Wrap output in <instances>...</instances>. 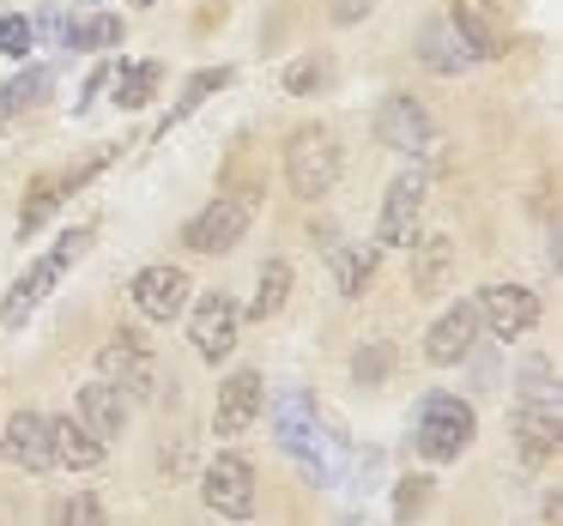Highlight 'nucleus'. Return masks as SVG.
I'll return each instance as SVG.
<instances>
[{"label": "nucleus", "instance_id": "obj_32", "mask_svg": "<svg viewBox=\"0 0 563 526\" xmlns=\"http://www.w3.org/2000/svg\"><path fill=\"white\" fill-rule=\"evenodd\" d=\"M388 363H394V351H388V345H369V351H357V357H352L357 388H376V381L388 376Z\"/></svg>", "mask_w": 563, "mask_h": 526}, {"label": "nucleus", "instance_id": "obj_13", "mask_svg": "<svg viewBox=\"0 0 563 526\" xmlns=\"http://www.w3.org/2000/svg\"><path fill=\"white\" fill-rule=\"evenodd\" d=\"M473 345H478V309H473V303L442 309V315H437V327L424 333V357H430L437 369L466 363V357H473Z\"/></svg>", "mask_w": 563, "mask_h": 526}, {"label": "nucleus", "instance_id": "obj_4", "mask_svg": "<svg viewBox=\"0 0 563 526\" xmlns=\"http://www.w3.org/2000/svg\"><path fill=\"white\" fill-rule=\"evenodd\" d=\"M249 219H255V206H249L243 194H219L212 206H200L195 219L183 224V243L195 248V255H231L249 236Z\"/></svg>", "mask_w": 563, "mask_h": 526}, {"label": "nucleus", "instance_id": "obj_3", "mask_svg": "<svg viewBox=\"0 0 563 526\" xmlns=\"http://www.w3.org/2000/svg\"><path fill=\"white\" fill-rule=\"evenodd\" d=\"M86 243H91V231H67L62 243H55L49 255H43L37 267H31L25 279H19L13 291H7V309H0V321H7V327H25V321H31V309H37L43 296H49L55 284H62V272L74 267L79 255H86Z\"/></svg>", "mask_w": 563, "mask_h": 526}, {"label": "nucleus", "instance_id": "obj_14", "mask_svg": "<svg viewBox=\"0 0 563 526\" xmlns=\"http://www.w3.org/2000/svg\"><path fill=\"white\" fill-rule=\"evenodd\" d=\"M261 412H267V388H261V376H255V369H236V376L219 388L212 429H219V436H243V429L255 424Z\"/></svg>", "mask_w": 563, "mask_h": 526}, {"label": "nucleus", "instance_id": "obj_2", "mask_svg": "<svg viewBox=\"0 0 563 526\" xmlns=\"http://www.w3.org/2000/svg\"><path fill=\"white\" fill-rule=\"evenodd\" d=\"M285 182H291L297 200L333 194V182H340V139L328 127H297L285 139Z\"/></svg>", "mask_w": 563, "mask_h": 526}, {"label": "nucleus", "instance_id": "obj_22", "mask_svg": "<svg viewBox=\"0 0 563 526\" xmlns=\"http://www.w3.org/2000/svg\"><path fill=\"white\" fill-rule=\"evenodd\" d=\"M333 279H340V291H345V296H364V284L376 279V243L333 248Z\"/></svg>", "mask_w": 563, "mask_h": 526}, {"label": "nucleus", "instance_id": "obj_24", "mask_svg": "<svg viewBox=\"0 0 563 526\" xmlns=\"http://www.w3.org/2000/svg\"><path fill=\"white\" fill-rule=\"evenodd\" d=\"M285 296H291V267L285 260H267L261 267V284H255V303H249V315L255 321H273L285 309Z\"/></svg>", "mask_w": 563, "mask_h": 526}, {"label": "nucleus", "instance_id": "obj_10", "mask_svg": "<svg viewBox=\"0 0 563 526\" xmlns=\"http://www.w3.org/2000/svg\"><path fill=\"white\" fill-rule=\"evenodd\" d=\"M376 139L388 152H406V158H418V152L430 146V115L418 98H406V91H388V98L376 103Z\"/></svg>", "mask_w": 563, "mask_h": 526}, {"label": "nucleus", "instance_id": "obj_15", "mask_svg": "<svg viewBox=\"0 0 563 526\" xmlns=\"http://www.w3.org/2000/svg\"><path fill=\"white\" fill-rule=\"evenodd\" d=\"M418 61L430 67V74H442V79H454V74H466V67L478 61L473 55V43L454 31V19L442 13V19H430L424 31H418Z\"/></svg>", "mask_w": 563, "mask_h": 526}, {"label": "nucleus", "instance_id": "obj_29", "mask_svg": "<svg viewBox=\"0 0 563 526\" xmlns=\"http://www.w3.org/2000/svg\"><path fill=\"white\" fill-rule=\"evenodd\" d=\"M424 508H430V478H400V490H394V526H412Z\"/></svg>", "mask_w": 563, "mask_h": 526}, {"label": "nucleus", "instance_id": "obj_8", "mask_svg": "<svg viewBox=\"0 0 563 526\" xmlns=\"http://www.w3.org/2000/svg\"><path fill=\"white\" fill-rule=\"evenodd\" d=\"M273 424H279V448L285 454H297V460H303V472L316 478V484H328V460H321V429H316V405L303 400V393H279V400H273Z\"/></svg>", "mask_w": 563, "mask_h": 526}, {"label": "nucleus", "instance_id": "obj_36", "mask_svg": "<svg viewBox=\"0 0 563 526\" xmlns=\"http://www.w3.org/2000/svg\"><path fill=\"white\" fill-rule=\"evenodd\" d=\"M140 7H152V0H140Z\"/></svg>", "mask_w": 563, "mask_h": 526}, {"label": "nucleus", "instance_id": "obj_19", "mask_svg": "<svg viewBox=\"0 0 563 526\" xmlns=\"http://www.w3.org/2000/svg\"><path fill=\"white\" fill-rule=\"evenodd\" d=\"M49 448H55V466L91 472V466H103V448H110V441H98L79 417H49Z\"/></svg>", "mask_w": 563, "mask_h": 526}, {"label": "nucleus", "instance_id": "obj_30", "mask_svg": "<svg viewBox=\"0 0 563 526\" xmlns=\"http://www.w3.org/2000/svg\"><path fill=\"white\" fill-rule=\"evenodd\" d=\"M55 526H103V502L79 490V496L55 502Z\"/></svg>", "mask_w": 563, "mask_h": 526}, {"label": "nucleus", "instance_id": "obj_25", "mask_svg": "<svg viewBox=\"0 0 563 526\" xmlns=\"http://www.w3.org/2000/svg\"><path fill=\"white\" fill-rule=\"evenodd\" d=\"M224 86H231V67H207V74H195V79L183 86V103H176V110L164 115V134H170L176 122H188V115H195L200 103L212 98V91H224Z\"/></svg>", "mask_w": 563, "mask_h": 526}, {"label": "nucleus", "instance_id": "obj_12", "mask_svg": "<svg viewBox=\"0 0 563 526\" xmlns=\"http://www.w3.org/2000/svg\"><path fill=\"white\" fill-rule=\"evenodd\" d=\"M0 454L13 466H25V472H49L55 466V448H49V417L43 412H13L7 424H0Z\"/></svg>", "mask_w": 563, "mask_h": 526}, {"label": "nucleus", "instance_id": "obj_9", "mask_svg": "<svg viewBox=\"0 0 563 526\" xmlns=\"http://www.w3.org/2000/svg\"><path fill=\"white\" fill-rule=\"evenodd\" d=\"M236 327H243V309H236L224 291H207V296L195 303V315H188V339H195V357H207V363L231 357V351H236Z\"/></svg>", "mask_w": 563, "mask_h": 526}, {"label": "nucleus", "instance_id": "obj_23", "mask_svg": "<svg viewBox=\"0 0 563 526\" xmlns=\"http://www.w3.org/2000/svg\"><path fill=\"white\" fill-rule=\"evenodd\" d=\"M158 79H164L158 61L122 67V74H115V103H122V110H146V103L158 98Z\"/></svg>", "mask_w": 563, "mask_h": 526}, {"label": "nucleus", "instance_id": "obj_35", "mask_svg": "<svg viewBox=\"0 0 563 526\" xmlns=\"http://www.w3.org/2000/svg\"><path fill=\"white\" fill-rule=\"evenodd\" d=\"M369 7H376V0H340V7H333V19H340V25H352V19L369 13Z\"/></svg>", "mask_w": 563, "mask_h": 526}, {"label": "nucleus", "instance_id": "obj_28", "mask_svg": "<svg viewBox=\"0 0 563 526\" xmlns=\"http://www.w3.org/2000/svg\"><path fill=\"white\" fill-rule=\"evenodd\" d=\"M31 49H37V25H31L25 13H0V55L25 61Z\"/></svg>", "mask_w": 563, "mask_h": 526}, {"label": "nucleus", "instance_id": "obj_20", "mask_svg": "<svg viewBox=\"0 0 563 526\" xmlns=\"http://www.w3.org/2000/svg\"><path fill=\"white\" fill-rule=\"evenodd\" d=\"M412 291L418 296H442L449 291V272H454V243L449 236H412Z\"/></svg>", "mask_w": 563, "mask_h": 526}, {"label": "nucleus", "instance_id": "obj_1", "mask_svg": "<svg viewBox=\"0 0 563 526\" xmlns=\"http://www.w3.org/2000/svg\"><path fill=\"white\" fill-rule=\"evenodd\" d=\"M478 436V412L461 400V393H424L418 405V424H412V448L424 454L430 466H449L473 448Z\"/></svg>", "mask_w": 563, "mask_h": 526}, {"label": "nucleus", "instance_id": "obj_16", "mask_svg": "<svg viewBox=\"0 0 563 526\" xmlns=\"http://www.w3.org/2000/svg\"><path fill=\"white\" fill-rule=\"evenodd\" d=\"M515 436H521L527 460H551V454H558V441H563L558 400H521V405H515Z\"/></svg>", "mask_w": 563, "mask_h": 526}, {"label": "nucleus", "instance_id": "obj_17", "mask_svg": "<svg viewBox=\"0 0 563 526\" xmlns=\"http://www.w3.org/2000/svg\"><path fill=\"white\" fill-rule=\"evenodd\" d=\"M449 19H454V31H461V37L473 43L478 61L503 55V43H509V31H503V19H497V7H490V0H454Z\"/></svg>", "mask_w": 563, "mask_h": 526}, {"label": "nucleus", "instance_id": "obj_21", "mask_svg": "<svg viewBox=\"0 0 563 526\" xmlns=\"http://www.w3.org/2000/svg\"><path fill=\"white\" fill-rule=\"evenodd\" d=\"M140 363H146V339H140L134 327H115V333H110V345L98 351V376H103V381H115V376L128 381Z\"/></svg>", "mask_w": 563, "mask_h": 526}, {"label": "nucleus", "instance_id": "obj_18", "mask_svg": "<svg viewBox=\"0 0 563 526\" xmlns=\"http://www.w3.org/2000/svg\"><path fill=\"white\" fill-rule=\"evenodd\" d=\"M79 424L91 429L98 441H110V436H122V424H128V400H122V388L115 381H91V388H79Z\"/></svg>", "mask_w": 563, "mask_h": 526}, {"label": "nucleus", "instance_id": "obj_26", "mask_svg": "<svg viewBox=\"0 0 563 526\" xmlns=\"http://www.w3.org/2000/svg\"><path fill=\"white\" fill-rule=\"evenodd\" d=\"M122 43V19L115 13H98L86 25H62V49H115Z\"/></svg>", "mask_w": 563, "mask_h": 526}, {"label": "nucleus", "instance_id": "obj_5", "mask_svg": "<svg viewBox=\"0 0 563 526\" xmlns=\"http://www.w3.org/2000/svg\"><path fill=\"white\" fill-rule=\"evenodd\" d=\"M200 496H207V508L219 514V521H249V514H255V466H249L243 454H219V460H207V472H200Z\"/></svg>", "mask_w": 563, "mask_h": 526}, {"label": "nucleus", "instance_id": "obj_6", "mask_svg": "<svg viewBox=\"0 0 563 526\" xmlns=\"http://www.w3.org/2000/svg\"><path fill=\"white\" fill-rule=\"evenodd\" d=\"M424 194H430V176L418 170H400L382 194V219H376V248H406L418 236V212H424Z\"/></svg>", "mask_w": 563, "mask_h": 526}, {"label": "nucleus", "instance_id": "obj_31", "mask_svg": "<svg viewBox=\"0 0 563 526\" xmlns=\"http://www.w3.org/2000/svg\"><path fill=\"white\" fill-rule=\"evenodd\" d=\"M55 200H62V188H55V182H37V188H31L25 212H19V236H31V231H37V224L55 212Z\"/></svg>", "mask_w": 563, "mask_h": 526}, {"label": "nucleus", "instance_id": "obj_11", "mask_svg": "<svg viewBox=\"0 0 563 526\" xmlns=\"http://www.w3.org/2000/svg\"><path fill=\"white\" fill-rule=\"evenodd\" d=\"M188 272L183 267H170V260H158V267H140L134 272V309L146 321H176L188 309Z\"/></svg>", "mask_w": 563, "mask_h": 526}, {"label": "nucleus", "instance_id": "obj_33", "mask_svg": "<svg viewBox=\"0 0 563 526\" xmlns=\"http://www.w3.org/2000/svg\"><path fill=\"white\" fill-rule=\"evenodd\" d=\"M321 79H328V61H321V55H303V61H291V74H285V91L303 98V91H316Z\"/></svg>", "mask_w": 563, "mask_h": 526}, {"label": "nucleus", "instance_id": "obj_34", "mask_svg": "<svg viewBox=\"0 0 563 526\" xmlns=\"http://www.w3.org/2000/svg\"><path fill=\"white\" fill-rule=\"evenodd\" d=\"M521 400H558V393H551V363H527L521 369Z\"/></svg>", "mask_w": 563, "mask_h": 526}, {"label": "nucleus", "instance_id": "obj_7", "mask_svg": "<svg viewBox=\"0 0 563 526\" xmlns=\"http://www.w3.org/2000/svg\"><path fill=\"white\" fill-rule=\"evenodd\" d=\"M473 309H478V327L490 339H521V333L539 327V296L527 284H485L473 296Z\"/></svg>", "mask_w": 563, "mask_h": 526}, {"label": "nucleus", "instance_id": "obj_27", "mask_svg": "<svg viewBox=\"0 0 563 526\" xmlns=\"http://www.w3.org/2000/svg\"><path fill=\"white\" fill-rule=\"evenodd\" d=\"M43 91H49V67H25V74L7 79V91H0V110L19 115V110H31V103H37Z\"/></svg>", "mask_w": 563, "mask_h": 526}]
</instances>
